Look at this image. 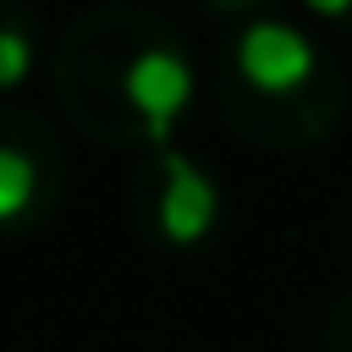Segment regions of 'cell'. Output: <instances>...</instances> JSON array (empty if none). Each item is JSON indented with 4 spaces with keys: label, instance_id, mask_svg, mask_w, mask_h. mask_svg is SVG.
<instances>
[{
    "label": "cell",
    "instance_id": "4",
    "mask_svg": "<svg viewBox=\"0 0 352 352\" xmlns=\"http://www.w3.org/2000/svg\"><path fill=\"white\" fill-rule=\"evenodd\" d=\"M220 214V192L214 182L182 160V154H165L160 160V204H154V220L165 231V242H198Z\"/></svg>",
    "mask_w": 352,
    "mask_h": 352
},
{
    "label": "cell",
    "instance_id": "5",
    "mask_svg": "<svg viewBox=\"0 0 352 352\" xmlns=\"http://www.w3.org/2000/svg\"><path fill=\"white\" fill-rule=\"evenodd\" d=\"M28 66H33V38H28V28H22L16 16L0 11V88L22 82Z\"/></svg>",
    "mask_w": 352,
    "mask_h": 352
},
{
    "label": "cell",
    "instance_id": "2",
    "mask_svg": "<svg viewBox=\"0 0 352 352\" xmlns=\"http://www.w3.org/2000/svg\"><path fill=\"white\" fill-rule=\"evenodd\" d=\"M55 148L38 132V121L0 110V226L33 220L55 192Z\"/></svg>",
    "mask_w": 352,
    "mask_h": 352
},
{
    "label": "cell",
    "instance_id": "1",
    "mask_svg": "<svg viewBox=\"0 0 352 352\" xmlns=\"http://www.w3.org/2000/svg\"><path fill=\"white\" fill-rule=\"evenodd\" d=\"M116 94L121 104L132 110L138 132L143 138H170V121L187 110V94H192V72H187V55L176 44H143L121 60L116 72Z\"/></svg>",
    "mask_w": 352,
    "mask_h": 352
},
{
    "label": "cell",
    "instance_id": "3",
    "mask_svg": "<svg viewBox=\"0 0 352 352\" xmlns=\"http://www.w3.org/2000/svg\"><path fill=\"white\" fill-rule=\"evenodd\" d=\"M236 66H242V77H248L258 94H297V88L314 77L319 55H314L308 33L264 16V22H253V28L236 38Z\"/></svg>",
    "mask_w": 352,
    "mask_h": 352
}]
</instances>
